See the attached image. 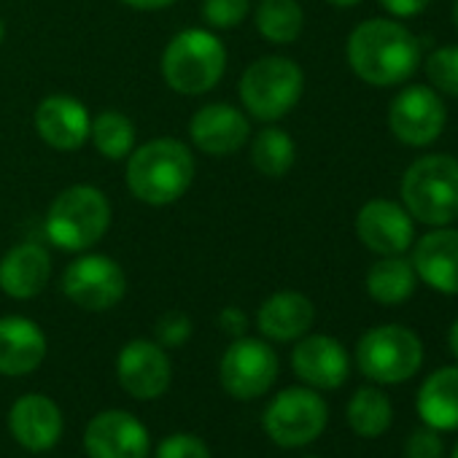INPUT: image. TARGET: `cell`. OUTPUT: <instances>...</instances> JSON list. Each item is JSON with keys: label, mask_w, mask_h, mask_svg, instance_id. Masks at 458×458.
I'll use <instances>...</instances> for the list:
<instances>
[{"label": "cell", "mask_w": 458, "mask_h": 458, "mask_svg": "<svg viewBox=\"0 0 458 458\" xmlns=\"http://www.w3.org/2000/svg\"><path fill=\"white\" fill-rule=\"evenodd\" d=\"M348 65L372 87L407 81L420 63V41L394 20H367L348 36Z\"/></svg>", "instance_id": "6da1fadb"}, {"label": "cell", "mask_w": 458, "mask_h": 458, "mask_svg": "<svg viewBox=\"0 0 458 458\" xmlns=\"http://www.w3.org/2000/svg\"><path fill=\"white\" fill-rule=\"evenodd\" d=\"M127 189L146 205H170L194 181V157L175 138H154L127 157Z\"/></svg>", "instance_id": "7a4b0ae2"}, {"label": "cell", "mask_w": 458, "mask_h": 458, "mask_svg": "<svg viewBox=\"0 0 458 458\" xmlns=\"http://www.w3.org/2000/svg\"><path fill=\"white\" fill-rule=\"evenodd\" d=\"M111 226L108 197L87 183L68 186L60 191L47 213V238L63 251H87L103 241Z\"/></svg>", "instance_id": "3957f363"}, {"label": "cell", "mask_w": 458, "mask_h": 458, "mask_svg": "<svg viewBox=\"0 0 458 458\" xmlns=\"http://www.w3.org/2000/svg\"><path fill=\"white\" fill-rule=\"evenodd\" d=\"M407 213L428 226H447L458 218V159L428 154L415 159L402 178Z\"/></svg>", "instance_id": "277c9868"}, {"label": "cell", "mask_w": 458, "mask_h": 458, "mask_svg": "<svg viewBox=\"0 0 458 458\" xmlns=\"http://www.w3.org/2000/svg\"><path fill=\"white\" fill-rule=\"evenodd\" d=\"M226 68V49L210 30H181L162 55V76L178 95L210 92Z\"/></svg>", "instance_id": "5b68a950"}, {"label": "cell", "mask_w": 458, "mask_h": 458, "mask_svg": "<svg viewBox=\"0 0 458 458\" xmlns=\"http://www.w3.org/2000/svg\"><path fill=\"white\" fill-rule=\"evenodd\" d=\"M305 76L302 68L281 55L254 60L241 76L243 108L259 122L284 119L302 98Z\"/></svg>", "instance_id": "8992f818"}, {"label": "cell", "mask_w": 458, "mask_h": 458, "mask_svg": "<svg viewBox=\"0 0 458 458\" xmlns=\"http://www.w3.org/2000/svg\"><path fill=\"white\" fill-rule=\"evenodd\" d=\"M356 364L364 377L375 383H404L423 364V343L407 327L383 324L361 335L356 345Z\"/></svg>", "instance_id": "52a82bcc"}, {"label": "cell", "mask_w": 458, "mask_h": 458, "mask_svg": "<svg viewBox=\"0 0 458 458\" xmlns=\"http://www.w3.org/2000/svg\"><path fill=\"white\" fill-rule=\"evenodd\" d=\"M329 420L327 402L313 388H286L265 410V431L281 447H302L321 437Z\"/></svg>", "instance_id": "ba28073f"}, {"label": "cell", "mask_w": 458, "mask_h": 458, "mask_svg": "<svg viewBox=\"0 0 458 458\" xmlns=\"http://www.w3.org/2000/svg\"><path fill=\"white\" fill-rule=\"evenodd\" d=\"M218 377L229 396L243 402L259 399L278 377V356L265 340L246 335L235 337L221 356Z\"/></svg>", "instance_id": "9c48e42d"}, {"label": "cell", "mask_w": 458, "mask_h": 458, "mask_svg": "<svg viewBox=\"0 0 458 458\" xmlns=\"http://www.w3.org/2000/svg\"><path fill=\"white\" fill-rule=\"evenodd\" d=\"M127 292V276L111 257L87 254L71 262L63 273V294L92 313L111 310Z\"/></svg>", "instance_id": "30bf717a"}, {"label": "cell", "mask_w": 458, "mask_h": 458, "mask_svg": "<svg viewBox=\"0 0 458 458\" xmlns=\"http://www.w3.org/2000/svg\"><path fill=\"white\" fill-rule=\"evenodd\" d=\"M447 122L445 103L437 89L412 84L402 89L388 108V127L396 140L407 146H428L434 143Z\"/></svg>", "instance_id": "8fae6325"}, {"label": "cell", "mask_w": 458, "mask_h": 458, "mask_svg": "<svg viewBox=\"0 0 458 458\" xmlns=\"http://www.w3.org/2000/svg\"><path fill=\"white\" fill-rule=\"evenodd\" d=\"M84 450L89 458H148V428L124 410H106L95 415L84 431Z\"/></svg>", "instance_id": "7c38bea8"}, {"label": "cell", "mask_w": 458, "mask_h": 458, "mask_svg": "<svg viewBox=\"0 0 458 458\" xmlns=\"http://www.w3.org/2000/svg\"><path fill=\"white\" fill-rule=\"evenodd\" d=\"M359 241L377 257L404 254L415 241V226L407 208L391 199H369L356 216Z\"/></svg>", "instance_id": "4fadbf2b"}, {"label": "cell", "mask_w": 458, "mask_h": 458, "mask_svg": "<svg viewBox=\"0 0 458 458\" xmlns=\"http://www.w3.org/2000/svg\"><path fill=\"white\" fill-rule=\"evenodd\" d=\"M116 375H119L122 388L130 396L148 402V399H157L167 391L170 377H173V367H170V359L159 343L132 340L119 353Z\"/></svg>", "instance_id": "5bb4252c"}, {"label": "cell", "mask_w": 458, "mask_h": 458, "mask_svg": "<svg viewBox=\"0 0 458 458\" xmlns=\"http://www.w3.org/2000/svg\"><path fill=\"white\" fill-rule=\"evenodd\" d=\"M251 135L249 116L229 103H208L189 122L191 143L210 157L235 154Z\"/></svg>", "instance_id": "9a60e30c"}, {"label": "cell", "mask_w": 458, "mask_h": 458, "mask_svg": "<svg viewBox=\"0 0 458 458\" xmlns=\"http://www.w3.org/2000/svg\"><path fill=\"white\" fill-rule=\"evenodd\" d=\"M292 367L300 380H305L310 388H324V391L340 388L351 372L345 348L329 335L302 337L292 353Z\"/></svg>", "instance_id": "2e32d148"}, {"label": "cell", "mask_w": 458, "mask_h": 458, "mask_svg": "<svg viewBox=\"0 0 458 458\" xmlns=\"http://www.w3.org/2000/svg\"><path fill=\"white\" fill-rule=\"evenodd\" d=\"M89 114L71 95H49L36 108V130L57 151H76L89 140Z\"/></svg>", "instance_id": "e0dca14e"}, {"label": "cell", "mask_w": 458, "mask_h": 458, "mask_svg": "<svg viewBox=\"0 0 458 458\" xmlns=\"http://www.w3.org/2000/svg\"><path fill=\"white\" fill-rule=\"evenodd\" d=\"M9 426L14 439L25 450L44 453L52 450L63 437V412L55 399L44 394H25L14 402L9 412Z\"/></svg>", "instance_id": "ac0fdd59"}, {"label": "cell", "mask_w": 458, "mask_h": 458, "mask_svg": "<svg viewBox=\"0 0 458 458\" xmlns=\"http://www.w3.org/2000/svg\"><path fill=\"white\" fill-rule=\"evenodd\" d=\"M415 276L439 294H458V229L437 226L412 251Z\"/></svg>", "instance_id": "d6986e66"}, {"label": "cell", "mask_w": 458, "mask_h": 458, "mask_svg": "<svg viewBox=\"0 0 458 458\" xmlns=\"http://www.w3.org/2000/svg\"><path fill=\"white\" fill-rule=\"evenodd\" d=\"M47 359V335L22 316L0 318V375H30Z\"/></svg>", "instance_id": "ffe728a7"}, {"label": "cell", "mask_w": 458, "mask_h": 458, "mask_svg": "<svg viewBox=\"0 0 458 458\" xmlns=\"http://www.w3.org/2000/svg\"><path fill=\"white\" fill-rule=\"evenodd\" d=\"M52 276V259L38 243H20L0 259V289L14 300L38 297Z\"/></svg>", "instance_id": "44dd1931"}, {"label": "cell", "mask_w": 458, "mask_h": 458, "mask_svg": "<svg viewBox=\"0 0 458 458\" xmlns=\"http://www.w3.org/2000/svg\"><path fill=\"white\" fill-rule=\"evenodd\" d=\"M313 318H316V308L305 294L276 292L262 302L257 313V327L267 340L292 343L305 337V332L313 327Z\"/></svg>", "instance_id": "7402d4cb"}, {"label": "cell", "mask_w": 458, "mask_h": 458, "mask_svg": "<svg viewBox=\"0 0 458 458\" xmlns=\"http://www.w3.org/2000/svg\"><path fill=\"white\" fill-rule=\"evenodd\" d=\"M418 415L437 431L458 428V367L431 372L418 391Z\"/></svg>", "instance_id": "603a6c76"}, {"label": "cell", "mask_w": 458, "mask_h": 458, "mask_svg": "<svg viewBox=\"0 0 458 458\" xmlns=\"http://www.w3.org/2000/svg\"><path fill=\"white\" fill-rule=\"evenodd\" d=\"M418 284L415 267L402 254L383 257L367 273V292L380 305H402L412 297Z\"/></svg>", "instance_id": "cb8c5ba5"}, {"label": "cell", "mask_w": 458, "mask_h": 458, "mask_svg": "<svg viewBox=\"0 0 458 458\" xmlns=\"http://www.w3.org/2000/svg\"><path fill=\"white\" fill-rule=\"evenodd\" d=\"M257 30L273 44H292L305 28V12L297 0H259Z\"/></svg>", "instance_id": "d4e9b609"}, {"label": "cell", "mask_w": 458, "mask_h": 458, "mask_svg": "<svg viewBox=\"0 0 458 458\" xmlns=\"http://www.w3.org/2000/svg\"><path fill=\"white\" fill-rule=\"evenodd\" d=\"M394 420V410H391V402L388 396L380 391V388H359L351 402H348V423L351 428L359 434V437H380L383 431H388Z\"/></svg>", "instance_id": "484cf974"}, {"label": "cell", "mask_w": 458, "mask_h": 458, "mask_svg": "<svg viewBox=\"0 0 458 458\" xmlns=\"http://www.w3.org/2000/svg\"><path fill=\"white\" fill-rule=\"evenodd\" d=\"M297 159V146L281 127H265L251 143V162L267 178H284Z\"/></svg>", "instance_id": "4316f807"}, {"label": "cell", "mask_w": 458, "mask_h": 458, "mask_svg": "<svg viewBox=\"0 0 458 458\" xmlns=\"http://www.w3.org/2000/svg\"><path fill=\"white\" fill-rule=\"evenodd\" d=\"M89 138L106 159H127L135 146V124L122 111H103L92 119Z\"/></svg>", "instance_id": "83f0119b"}, {"label": "cell", "mask_w": 458, "mask_h": 458, "mask_svg": "<svg viewBox=\"0 0 458 458\" xmlns=\"http://www.w3.org/2000/svg\"><path fill=\"white\" fill-rule=\"evenodd\" d=\"M426 76L442 95L458 98V47H439L426 57Z\"/></svg>", "instance_id": "f1b7e54d"}, {"label": "cell", "mask_w": 458, "mask_h": 458, "mask_svg": "<svg viewBox=\"0 0 458 458\" xmlns=\"http://www.w3.org/2000/svg\"><path fill=\"white\" fill-rule=\"evenodd\" d=\"M251 12V0H202V17L216 30L238 28Z\"/></svg>", "instance_id": "f546056e"}, {"label": "cell", "mask_w": 458, "mask_h": 458, "mask_svg": "<svg viewBox=\"0 0 458 458\" xmlns=\"http://www.w3.org/2000/svg\"><path fill=\"white\" fill-rule=\"evenodd\" d=\"M154 458H210V450L194 434H170L157 445Z\"/></svg>", "instance_id": "4dcf8cb0"}, {"label": "cell", "mask_w": 458, "mask_h": 458, "mask_svg": "<svg viewBox=\"0 0 458 458\" xmlns=\"http://www.w3.org/2000/svg\"><path fill=\"white\" fill-rule=\"evenodd\" d=\"M154 335H157V343H159L162 348H178V345H183V343L189 340V335H191V321H189L186 313L170 310V313H165V316L157 321Z\"/></svg>", "instance_id": "1f68e13d"}, {"label": "cell", "mask_w": 458, "mask_h": 458, "mask_svg": "<svg viewBox=\"0 0 458 458\" xmlns=\"http://www.w3.org/2000/svg\"><path fill=\"white\" fill-rule=\"evenodd\" d=\"M404 458H442V439L439 431L431 426H420L410 434Z\"/></svg>", "instance_id": "d6a6232c"}, {"label": "cell", "mask_w": 458, "mask_h": 458, "mask_svg": "<svg viewBox=\"0 0 458 458\" xmlns=\"http://www.w3.org/2000/svg\"><path fill=\"white\" fill-rule=\"evenodd\" d=\"M218 327L229 335V337H243L246 329H249V318L241 308L235 305H229L218 313Z\"/></svg>", "instance_id": "836d02e7"}, {"label": "cell", "mask_w": 458, "mask_h": 458, "mask_svg": "<svg viewBox=\"0 0 458 458\" xmlns=\"http://www.w3.org/2000/svg\"><path fill=\"white\" fill-rule=\"evenodd\" d=\"M377 4L394 17H418L428 9L431 0H377Z\"/></svg>", "instance_id": "e575fe53"}, {"label": "cell", "mask_w": 458, "mask_h": 458, "mask_svg": "<svg viewBox=\"0 0 458 458\" xmlns=\"http://www.w3.org/2000/svg\"><path fill=\"white\" fill-rule=\"evenodd\" d=\"M122 4H127L138 12H162V9L173 6L175 0H122Z\"/></svg>", "instance_id": "d590c367"}, {"label": "cell", "mask_w": 458, "mask_h": 458, "mask_svg": "<svg viewBox=\"0 0 458 458\" xmlns=\"http://www.w3.org/2000/svg\"><path fill=\"white\" fill-rule=\"evenodd\" d=\"M447 343H450V351H453V356L458 359V318L453 321V327H450V332H447Z\"/></svg>", "instance_id": "8d00e7d4"}, {"label": "cell", "mask_w": 458, "mask_h": 458, "mask_svg": "<svg viewBox=\"0 0 458 458\" xmlns=\"http://www.w3.org/2000/svg\"><path fill=\"white\" fill-rule=\"evenodd\" d=\"M332 6H340V9H351V6H359L361 0H329Z\"/></svg>", "instance_id": "74e56055"}, {"label": "cell", "mask_w": 458, "mask_h": 458, "mask_svg": "<svg viewBox=\"0 0 458 458\" xmlns=\"http://www.w3.org/2000/svg\"><path fill=\"white\" fill-rule=\"evenodd\" d=\"M453 25L458 30V0H453Z\"/></svg>", "instance_id": "f35d334b"}, {"label": "cell", "mask_w": 458, "mask_h": 458, "mask_svg": "<svg viewBox=\"0 0 458 458\" xmlns=\"http://www.w3.org/2000/svg\"><path fill=\"white\" fill-rule=\"evenodd\" d=\"M4 38H6V25H4V20H0V44H4Z\"/></svg>", "instance_id": "ab89813d"}, {"label": "cell", "mask_w": 458, "mask_h": 458, "mask_svg": "<svg viewBox=\"0 0 458 458\" xmlns=\"http://www.w3.org/2000/svg\"><path fill=\"white\" fill-rule=\"evenodd\" d=\"M450 458H458V445L453 447V455H450Z\"/></svg>", "instance_id": "60d3db41"}]
</instances>
